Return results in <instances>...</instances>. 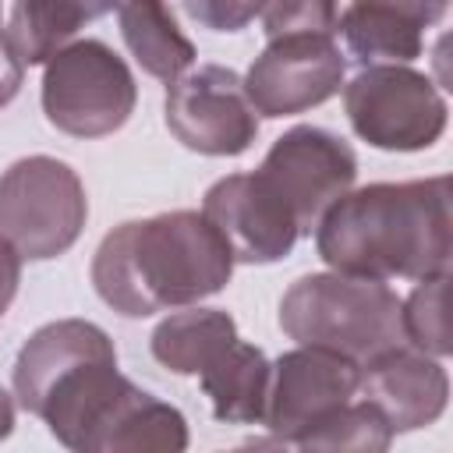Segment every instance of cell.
<instances>
[{"instance_id": "1", "label": "cell", "mask_w": 453, "mask_h": 453, "mask_svg": "<svg viewBox=\"0 0 453 453\" xmlns=\"http://www.w3.org/2000/svg\"><path fill=\"white\" fill-rule=\"evenodd\" d=\"M449 177L368 184L340 195L315 226L326 265L368 280H425L449 269Z\"/></svg>"}, {"instance_id": "2", "label": "cell", "mask_w": 453, "mask_h": 453, "mask_svg": "<svg viewBox=\"0 0 453 453\" xmlns=\"http://www.w3.org/2000/svg\"><path fill=\"white\" fill-rule=\"evenodd\" d=\"M234 276V251L205 212L173 209L113 226L92 258L96 294L127 319L184 308L219 294Z\"/></svg>"}, {"instance_id": "3", "label": "cell", "mask_w": 453, "mask_h": 453, "mask_svg": "<svg viewBox=\"0 0 453 453\" xmlns=\"http://www.w3.org/2000/svg\"><path fill=\"white\" fill-rule=\"evenodd\" d=\"M127 386L131 379L117 372L113 340L85 319L46 322L14 361L18 403L42 418L57 442L81 453Z\"/></svg>"}, {"instance_id": "4", "label": "cell", "mask_w": 453, "mask_h": 453, "mask_svg": "<svg viewBox=\"0 0 453 453\" xmlns=\"http://www.w3.org/2000/svg\"><path fill=\"white\" fill-rule=\"evenodd\" d=\"M280 326L301 347L336 350L357 365L407 343L400 297L386 280L350 273H311L280 301Z\"/></svg>"}, {"instance_id": "5", "label": "cell", "mask_w": 453, "mask_h": 453, "mask_svg": "<svg viewBox=\"0 0 453 453\" xmlns=\"http://www.w3.org/2000/svg\"><path fill=\"white\" fill-rule=\"evenodd\" d=\"M88 219L81 177L53 156H25L0 177V237L28 258L64 255Z\"/></svg>"}, {"instance_id": "6", "label": "cell", "mask_w": 453, "mask_h": 453, "mask_svg": "<svg viewBox=\"0 0 453 453\" xmlns=\"http://www.w3.org/2000/svg\"><path fill=\"white\" fill-rule=\"evenodd\" d=\"M138 103V85L124 57L99 39L60 46L42 71V113L74 138H103L127 124Z\"/></svg>"}, {"instance_id": "7", "label": "cell", "mask_w": 453, "mask_h": 453, "mask_svg": "<svg viewBox=\"0 0 453 453\" xmlns=\"http://www.w3.org/2000/svg\"><path fill=\"white\" fill-rule=\"evenodd\" d=\"M343 110L357 138L386 152H418L446 131V99L407 64L361 67L343 88Z\"/></svg>"}, {"instance_id": "8", "label": "cell", "mask_w": 453, "mask_h": 453, "mask_svg": "<svg viewBox=\"0 0 453 453\" xmlns=\"http://www.w3.org/2000/svg\"><path fill=\"white\" fill-rule=\"evenodd\" d=\"M170 134L202 156H241L258 134V113L244 92V78L219 64H202L166 88Z\"/></svg>"}, {"instance_id": "9", "label": "cell", "mask_w": 453, "mask_h": 453, "mask_svg": "<svg viewBox=\"0 0 453 453\" xmlns=\"http://www.w3.org/2000/svg\"><path fill=\"white\" fill-rule=\"evenodd\" d=\"M258 173L287 202V209L297 219V230L311 234L322 212L350 191L357 177V156L340 134L297 124L273 142Z\"/></svg>"}, {"instance_id": "10", "label": "cell", "mask_w": 453, "mask_h": 453, "mask_svg": "<svg viewBox=\"0 0 453 453\" xmlns=\"http://www.w3.org/2000/svg\"><path fill=\"white\" fill-rule=\"evenodd\" d=\"M347 57L333 42V35L301 32L269 39V46L255 57L244 74V92L262 117H290L304 113L326 99H333L343 85Z\"/></svg>"}, {"instance_id": "11", "label": "cell", "mask_w": 453, "mask_h": 453, "mask_svg": "<svg viewBox=\"0 0 453 453\" xmlns=\"http://www.w3.org/2000/svg\"><path fill=\"white\" fill-rule=\"evenodd\" d=\"M361 365L322 347H297L269 365V389L262 425L276 442H297L319 418L336 411L357 393Z\"/></svg>"}, {"instance_id": "12", "label": "cell", "mask_w": 453, "mask_h": 453, "mask_svg": "<svg viewBox=\"0 0 453 453\" xmlns=\"http://www.w3.org/2000/svg\"><path fill=\"white\" fill-rule=\"evenodd\" d=\"M202 212L226 237L234 262H280L294 251L301 230L287 202L269 188V180L255 173H230L205 191Z\"/></svg>"}, {"instance_id": "13", "label": "cell", "mask_w": 453, "mask_h": 453, "mask_svg": "<svg viewBox=\"0 0 453 453\" xmlns=\"http://www.w3.org/2000/svg\"><path fill=\"white\" fill-rule=\"evenodd\" d=\"M357 393L382 414V421L396 435L439 421L449 400V375L432 354L400 343L361 365Z\"/></svg>"}, {"instance_id": "14", "label": "cell", "mask_w": 453, "mask_h": 453, "mask_svg": "<svg viewBox=\"0 0 453 453\" xmlns=\"http://www.w3.org/2000/svg\"><path fill=\"white\" fill-rule=\"evenodd\" d=\"M188 449V421L134 382L88 442V453H177Z\"/></svg>"}, {"instance_id": "15", "label": "cell", "mask_w": 453, "mask_h": 453, "mask_svg": "<svg viewBox=\"0 0 453 453\" xmlns=\"http://www.w3.org/2000/svg\"><path fill=\"white\" fill-rule=\"evenodd\" d=\"M117 18L120 35L145 74L173 81L195 64V42L180 32L166 0H120Z\"/></svg>"}, {"instance_id": "16", "label": "cell", "mask_w": 453, "mask_h": 453, "mask_svg": "<svg viewBox=\"0 0 453 453\" xmlns=\"http://www.w3.org/2000/svg\"><path fill=\"white\" fill-rule=\"evenodd\" d=\"M120 7V0H14L7 39L21 64H46L60 46H67L85 21H96Z\"/></svg>"}, {"instance_id": "17", "label": "cell", "mask_w": 453, "mask_h": 453, "mask_svg": "<svg viewBox=\"0 0 453 453\" xmlns=\"http://www.w3.org/2000/svg\"><path fill=\"white\" fill-rule=\"evenodd\" d=\"M202 393L212 400V414L226 425H258L269 389V361L255 343L241 336L198 375Z\"/></svg>"}, {"instance_id": "18", "label": "cell", "mask_w": 453, "mask_h": 453, "mask_svg": "<svg viewBox=\"0 0 453 453\" xmlns=\"http://www.w3.org/2000/svg\"><path fill=\"white\" fill-rule=\"evenodd\" d=\"M237 340V322L219 308H191L163 319L152 329V357L177 375H202L230 343Z\"/></svg>"}, {"instance_id": "19", "label": "cell", "mask_w": 453, "mask_h": 453, "mask_svg": "<svg viewBox=\"0 0 453 453\" xmlns=\"http://www.w3.org/2000/svg\"><path fill=\"white\" fill-rule=\"evenodd\" d=\"M336 28L343 35L350 60H357L361 67L411 64L421 57V46H425L421 25H414L411 18H403L389 7L365 4V0H350V7L343 14H336Z\"/></svg>"}, {"instance_id": "20", "label": "cell", "mask_w": 453, "mask_h": 453, "mask_svg": "<svg viewBox=\"0 0 453 453\" xmlns=\"http://www.w3.org/2000/svg\"><path fill=\"white\" fill-rule=\"evenodd\" d=\"M393 442L389 425L372 403H340L326 418H319L308 432L297 435L294 446L301 449H357V453H382Z\"/></svg>"}, {"instance_id": "21", "label": "cell", "mask_w": 453, "mask_h": 453, "mask_svg": "<svg viewBox=\"0 0 453 453\" xmlns=\"http://www.w3.org/2000/svg\"><path fill=\"white\" fill-rule=\"evenodd\" d=\"M446 283L449 269L418 280L407 301H400V322H403V340L407 347L446 357L449 354V319H446Z\"/></svg>"}, {"instance_id": "22", "label": "cell", "mask_w": 453, "mask_h": 453, "mask_svg": "<svg viewBox=\"0 0 453 453\" xmlns=\"http://www.w3.org/2000/svg\"><path fill=\"white\" fill-rule=\"evenodd\" d=\"M262 28L269 39L280 35H301V32H319L333 35L336 32V0H262Z\"/></svg>"}, {"instance_id": "23", "label": "cell", "mask_w": 453, "mask_h": 453, "mask_svg": "<svg viewBox=\"0 0 453 453\" xmlns=\"http://www.w3.org/2000/svg\"><path fill=\"white\" fill-rule=\"evenodd\" d=\"M191 21L212 32H241L262 7V0H180Z\"/></svg>"}, {"instance_id": "24", "label": "cell", "mask_w": 453, "mask_h": 453, "mask_svg": "<svg viewBox=\"0 0 453 453\" xmlns=\"http://www.w3.org/2000/svg\"><path fill=\"white\" fill-rule=\"evenodd\" d=\"M365 4L389 7V11L411 18V21L421 25V28H432L435 21H442V14H446V7H449V0H365Z\"/></svg>"}, {"instance_id": "25", "label": "cell", "mask_w": 453, "mask_h": 453, "mask_svg": "<svg viewBox=\"0 0 453 453\" xmlns=\"http://www.w3.org/2000/svg\"><path fill=\"white\" fill-rule=\"evenodd\" d=\"M21 78H25V64L18 57V50L11 46L7 32H0V110L18 96Z\"/></svg>"}, {"instance_id": "26", "label": "cell", "mask_w": 453, "mask_h": 453, "mask_svg": "<svg viewBox=\"0 0 453 453\" xmlns=\"http://www.w3.org/2000/svg\"><path fill=\"white\" fill-rule=\"evenodd\" d=\"M18 283H21V255L11 248L7 237H0V319L11 308V301L18 294Z\"/></svg>"}, {"instance_id": "27", "label": "cell", "mask_w": 453, "mask_h": 453, "mask_svg": "<svg viewBox=\"0 0 453 453\" xmlns=\"http://www.w3.org/2000/svg\"><path fill=\"white\" fill-rule=\"evenodd\" d=\"M11 428H14V400H11V393L0 386V439H7Z\"/></svg>"}]
</instances>
